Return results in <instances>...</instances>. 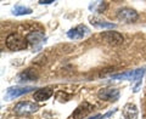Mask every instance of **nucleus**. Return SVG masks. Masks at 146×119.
<instances>
[{
  "label": "nucleus",
  "instance_id": "6e6552de",
  "mask_svg": "<svg viewBox=\"0 0 146 119\" xmlns=\"http://www.w3.org/2000/svg\"><path fill=\"white\" fill-rule=\"evenodd\" d=\"M91 111H93V106H91L89 102L85 101L83 103H80L79 106L76 108V111L72 114V117H73V119H83L88 116Z\"/></svg>",
  "mask_w": 146,
  "mask_h": 119
},
{
  "label": "nucleus",
  "instance_id": "2eb2a0df",
  "mask_svg": "<svg viewBox=\"0 0 146 119\" xmlns=\"http://www.w3.org/2000/svg\"><path fill=\"white\" fill-rule=\"evenodd\" d=\"M133 78H134V71H128L124 73H121V74L111 75V79L113 80H129V79L133 80Z\"/></svg>",
  "mask_w": 146,
  "mask_h": 119
},
{
  "label": "nucleus",
  "instance_id": "ddd939ff",
  "mask_svg": "<svg viewBox=\"0 0 146 119\" xmlns=\"http://www.w3.org/2000/svg\"><path fill=\"white\" fill-rule=\"evenodd\" d=\"M27 42L33 44V45H38L43 42V40H45V35L44 33H42V32H32V33H29L28 35L26 36Z\"/></svg>",
  "mask_w": 146,
  "mask_h": 119
},
{
  "label": "nucleus",
  "instance_id": "4468645a",
  "mask_svg": "<svg viewBox=\"0 0 146 119\" xmlns=\"http://www.w3.org/2000/svg\"><path fill=\"white\" fill-rule=\"evenodd\" d=\"M12 13L16 16H21V15H29V13H32V10L29 7L27 6H23V5H15V7L12 9Z\"/></svg>",
  "mask_w": 146,
  "mask_h": 119
},
{
  "label": "nucleus",
  "instance_id": "0eeeda50",
  "mask_svg": "<svg viewBox=\"0 0 146 119\" xmlns=\"http://www.w3.org/2000/svg\"><path fill=\"white\" fill-rule=\"evenodd\" d=\"M34 90V86H15V88H10L6 91V96L5 100H10V99H16L21 95H25L29 91Z\"/></svg>",
  "mask_w": 146,
  "mask_h": 119
},
{
  "label": "nucleus",
  "instance_id": "423d86ee",
  "mask_svg": "<svg viewBox=\"0 0 146 119\" xmlns=\"http://www.w3.org/2000/svg\"><path fill=\"white\" fill-rule=\"evenodd\" d=\"M102 40L110 45L117 46V45H121L123 43V36H122V34L118 33V32L110 30V32L102 33Z\"/></svg>",
  "mask_w": 146,
  "mask_h": 119
},
{
  "label": "nucleus",
  "instance_id": "f8f14e48",
  "mask_svg": "<svg viewBox=\"0 0 146 119\" xmlns=\"http://www.w3.org/2000/svg\"><path fill=\"white\" fill-rule=\"evenodd\" d=\"M90 22L91 24L96 28H105V29H111V28H116V24L115 23H111V22H107V21H104L101 18H96V17H91L90 18Z\"/></svg>",
  "mask_w": 146,
  "mask_h": 119
},
{
  "label": "nucleus",
  "instance_id": "f03ea898",
  "mask_svg": "<svg viewBox=\"0 0 146 119\" xmlns=\"http://www.w3.org/2000/svg\"><path fill=\"white\" fill-rule=\"evenodd\" d=\"M38 106L34 103V102H31V101H21L18 102L15 108H13V112H15L17 116H27V114H31V113H34L38 111Z\"/></svg>",
  "mask_w": 146,
  "mask_h": 119
},
{
  "label": "nucleus",
  "instance_id": "dca6fc26",
  "mask_svg": "<svg viewBox=\"0 0 146 119\" xmlns=\"http://www.w3.org/2000/svg\"><path fill=\"white\" fill-rule=\"evenodd\" d=\"M54 0H46V1H39V4H42V5H49V4H52Z\"/></svg>",
  "mask_w": 146,
  "mask_h": 119
},
{
  "label": "nucleus",
  "instance_id": "1a4fd4ad",
  "mask_svg": "<svg viewBox=\"0 0 146 119\" xmlns=\"http://www.w3.org/2000/svg\"><path fill=\"white\" fill-rule=\"evenodd\" d=\"M123 117L124 119H138V107L134 103H127L123 107Z\"/></svg>",
  "mask_w": 146,
  "mask_h": 119
},
{
  "label": "nucleus",
  "instance_id": "9d476101",
  "mask_svg": "<svg viewBox=\"0 0 146 119\" xmlns=\"http://www.w3.org/2000/svg\"><path fill=\"white\" fill-rule=\"evenodd\" d=\"M52 96V90L49 89V88H43V89H39L36 90L33 97L35 101H46L48 99H50Z\"/></svg>",
  "mask_w": 146,
  "mask_h": 119
},
{
  "label": "nucleus",
  "instance_id": "39448f33",
  "mask_svg": "<svg viewBox=\"0 0 146 119\" xmlns=\"http://www.w3.org/2000/svg\"><path fill=\"white\" fill-rule=\"evenodd\" d=\"M98 96H99V99L104 100V101L115 102L119 97V91L117 89H112V88H105V89L99 90Z\"/></svg>",
  "mask_w": 146,
  "mask_h": 119
},
{
  "label": "nucleus",
  "instance_id": "20e7f679",
  "mask_svg": "<svg viewBox=\"0 0 146 119\" xmlns=\"http://www.w3.org/2000/svg\"><path fill=\"white\" fill-rule=\"evenodd\" d=\"M90 34V29L88 28L84 24H80V26H77L76 28L70 29L67 32V36L72 40H80V39H84L85 36H88Z\"/></svg>",
  "mask_w": 146,
  "mask_h": 119
},
{
  "label": "nucleus",
  "instance_id": "7ed1b4c3",
  "mask_svg": "<svg viewBox=\"0 0 146 119\" xmlns=\"http://www.w3.org/2000/svg\"><path fill=\"white\" fill-rule=\"evenodd\" d=\"M117 18L123 23H133L138 20V12L133 9L129 7H123L119 9L117 12Z\"/></svg>",
  "mask_w": 146,
  "mask_h": 119
},
{
  "label": "nucleus",
  "instance_id": "f257e3e1",
  "mask_svg": "<svg viewBox=\"0 0 146 119\" xmlns=\"http://www.w3.org/2000/svg\"><path fill=\"white\" fill-rule=\"evenodd\" d=\"M6 46L11 50V51H21V50L27 49V39L23 38L22 35L17 33H11L7 35L6 38Z\"/></svg>",
  "mask_w": 146,
  "mask_h": 119
},
{
  "label": "nucleus",
  "instance_id": "9b49d317",
  "mask_svg": "<svg viewBox=\"0 0 146 119\" xmlns=\"http://www.w3.org/2000/svg\"><path fill=\"white\" fill-rule=\"evenodd\" d=\"M146 67H141L139 69L134 71V78H133V81H134V86H133V91L134 93H138L139 88L141 86V79L144 77V73H145Z\"/></svg>",
  "mask_w": 146,
  "mask_h": 119
},
{
  "label": "nucleus",
  "instance_id": "f3484780",
  "mask_svg": "<svg viewBox=\"0 0 146 119\" xmlns=\"http://www.w3.org/2000/svg\"><path fill=\"white\" fill-rule=\"evenodd\" d=\"M88 119H102V116H101V114H95L94 117H90Z\"/></svg>",
  "mask_w": 146,
  "mask_h": 119
}]
</instances>
